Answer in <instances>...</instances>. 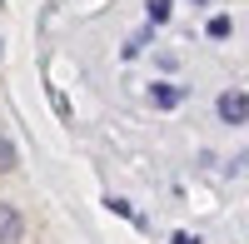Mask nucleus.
Masks as SVG:
<instances>
[{
  "label": "nucleus",
  "instance_id": "6",
  "mask_svg": "<svg viewBox=\"0 0 249 244\" xmlns=\"http://www.w3.org/2000/svg\"><path fill=\"white\" fill-rule=\"evenodd\" d=\"M0 170H15V145L0 135Z\"/></svg>",
  "mask_w": 249,
  "mask_h": 244
},
{
  "label": "nucleus",
  "instance_id": "1",
  "mask_svg": "<svg viewBox=\"0 0 249 244\" xmlns=\"http://www.w3.org/2000/svg\"><path fill=\"white\" fill-rule=\"evenodd\" d=\"M214 110H219L224 125H249V95H244V90H224Z\"/></svg>",
  "mask_w": 249,
  "mask_h": 244
},
{
  "label": "nucleus",
  "instance_id": "2",
  "mask_svg": "<svg viewBox=\"0 0 249 244\" xmlns=\"http://www.w3.org/2000/svg\"><path fill=\"white\" fill-rule=\"evenodd\" d=\"M20 234H25V219H20V209L0 199V244H20Z\"/></svg>",
  "mask_w": 249,
  "mask_h": 244
},
{
  "label": "nucleus",
  "instance_id": "5",
  "mask_svg": "<svg viewBox=\"0 0 249 244\" xmlns=\"http://www.w3.org/2000/svg\"><path fill=\"white\" fill-rule=\"evenodd\" d=\"M230 30H234L230 15H214V20H210V40H230Z\"/></svg>",
  "mask_w": 249,
  "mask_h": 244
},
{
  "label": "nucleus",
  "instance_id": "7",
  "mask_svg": "<svg viewBox=\"0 0 249 244\" xmlns=\"http://www.w3.org/2000/svg\"><path fill=\"white\" fill-rule=\"evenodd\" d=\"M170 244H199V239H195V234H184V229H179V234H170Z\"/></svg>",
  "mask_w": 249,
  "mask_h": 244
},
{
  "label": "nucleus",
  "instance_id": "8",
  "mask_svg": "<svg viewBox=\"0 0 249 244\" xmlns=\"http://www.w3.org/2000/svg\"><path fill=\"white\" fill-rule=\"evenodd\" d=\"M195 5H204V0H195Z\"/></svg>",
  "mask_w": 249,
  "mask_h": 244
},
{
  "label": "nucleus",
  "instance_id": "3",
  "mask_svg": "<svg viewBox=\"0 0 249 244\" xmlns=\"http://www.w3.org/2000/svg\"><path fill=\"white\" fill-rule=\"evenodd\" d=\"M179 100H184L179 85H150V105H155V110H175Z\"/></svg>",
  "mask_w": 249,
  "mask_h": 244
},
{
  "label": "nucleus",
  "instance_id": "4",
  "mask_svg": "<svg viewBox=\"0 0 249 244\" xmlns=\"http://www.w3.org/2000/svg\"><path fill=\"white\" fill-rule=\"evenodd\" d=\"M144 10H150V25H164V20H170V0H144Z\"/></svg>",
  "mask_w": 249,
  "mask_h": 244
}]
</instances>
